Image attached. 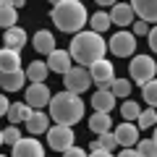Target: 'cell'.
<instances>
[{"label": "cell", "instance_id": "obj_38", "mask_svg": "<svg viewBox=\"0 0 157 157\" xmlns=\"http://www.w3.org/2000/svg\"><path fill=\"white\" fill-rule=\"evenodd\" d=\"M86 157H113V152H105V149H94L92 155H86Z\"/></svg>", "mask_w": 157, "mask_h": 157}, {"label": "cell", "instance_id": "obj_40", "mask_svg": "<svg viewBox=\"0 0 157 157\" xmlns=\"http://www.w3.org/2000/svg\"><path fill=\"white\" fill-rule=\"evenodd\" d=\"M8 3H11V6H13V8H21V6H24V3H26V0H8Z\"/></svg>", "mask_w": 157, "mask_h": 157}, {"label": "cell", "instance_id": "obj_10", "mask_svg": "<svg viewBox=\"0 0 157 157\" xmlns=\"http://www.w3.org/2000/svg\"><path fill=\"white\" fill-rule=\"evenodd\" d=\"M13 157H45V147L37 139H18L13 144Z\"/></svg>", "mask_w": 157, "mask_h": 157}, {"label": "cell", "instance_id": "obj_7", "mask_svg": "<svg viewBox=\"0 0 157 157\" xmlns=\"http://www.w3.org/2000/svg\"><path fill=\"white\" fill-rule=\"evenodd\" d=\"M47 134V144L52 147L55 152H66L68 147H73V131H71V126H52V128H47L45 131Z\"/></svg>", "mask_w": 157, "mask_h": 157}, {"label": "cell", "instance_id": "obj_39", "mask_svg": "<svg viewBox=\"0 0 157 157\" xmlns=\"http://www.w3.org/2000/svg\"><path fill=\"white\" fill-rule=\"evenodd\" d=\"M94 3H97V6H115L118 0H94Z\"/></svg>", "mask_w": 157, "mask_h": 157}, {"label": "cell", "instance_id": "obj_1", "mask_svg": "<svg viewBox=\"0 0 157 157\" xmlns=\"http://www.w3.org/2000/svg\"><path fill=\"white\" fill-rule=\"evenodd\" d=\"M105 50H107V45L97 32H76V37L71 39L68 55H71V60H76V66L89 68L94 60L105 58Z\"/></svg>", "mask_w": 157, "mask_h": 157}, {"label": "cell", "instance_id": "obj_15", "mask_svg": "<svg viewBox=\"0 0 157 157\" xmlns=\"http://www.w3.org/2000/svg\"><path fill=\"white\" fill-rule=\"evenodd\" d=\"M107 16H110V24H118V26H128V24H134V11H131L128 3H115Z\"/></svg>", "mask_w": 157, "mask_h": 157}, {"label": "cell", "instance_id": "obj_17", "mask_svg": "<svg viewBox=\"0 0 157 157\" xmlns=\"http://www.w3.org/2000/svg\"><path fill=\"white\" fill-rule=\"evenodd\" d=\"M18 68H21V55H18V50L3 47V50H0V73L18 71Z\"/></svg>", "mask_w": 157, "mask_h": 157}, {"label": "cell", "instance_id": "obj_37", "mask_svg": "<svg viewBox=\"0 0 157 157\" xmlns=\"http://www.w3.org/2000/svg\"><path fill=\"white\" fill-rule=\"evenodd\" d=\"M8 105H11V102H8V100H6V97L0 94V118L6 115V110H8Z\"/></svg>", "mask_w": 157, "mask_h": 157}, {"label": "cell", "instance_id": "obj_4", "mask_svg": "<svg viewBox=\"0 0 157 157\" xmlns=\"http://www.w3.org/2000/svg\"><path fill=\"white\" fill-rule=\"evenodd\" d=\"M128 73H131V78H134L139 86L147 84V81H152V78H155V73H157L155 58H149V55H136V58H131Z\"/></svg>", "mask_w": 157, "mask_h": 157}, {"label": "cell", "instance_id": "obj_33", "mask_svg": "<svg viewBox=\"0 0 157 157\" xmlns=\"http://www.w3.org/2000/svg\"><path fill=\"white\" fill-rule=\"evenodd\" d=\"M147 32H149V26H147V21H141V18H139V21H134V32H131L134 37H144Z\"/></svg>", "mask_w": 157, "mask_h": 157}, {"label": "cell", "instance_id": "obj_5", "mask_svg": "<svg viewBox=\"0 0 157 157\" xmlns=\"http://www.w3.org/2000/svg\"><path fill=\"white\" fill-rule=\"evenodd\" d=\"M63 81H66V92H73V94H81L92 86V78H89V71L84 66H71L66 73H63Z\"/></svg>", "mask_w": 157, "mask_h": 157}, {"label": "cell", "instance_id": "obj_36", "mask_svg": "<svg viewBox=\"0 0 157 157\" xmlns=\"http://www.w3.org/2000/svg\"><path fill=\"white\" fill-rule=\"evenodd\" d=\"M118 157H139V152H136V149H131V147H123V152H121Z\"/></svg>", "mask_w": 157, "mask_h": 157}, {"label": "cell", "instance_id": "obj_3", "mask_svg": "<svg viewBox=\"0 0 157 157\" xmlns=\"http://www.w3.org/2000/svg\"><path fill=\"white\" fill-rule=\"evenodd\" d=\"M52 24H55L60 32H68V34H76L84 29L86 18H89V13H86L84 3H78V0H66V3H58V6H52Z\"/></svg>", "mask_w": 157, "mask_h": 157}, {"label": "cell", "instance_id": "obj_34", "mask_svg": "<svg viewBox=\"0 0 157 157\" xmlns=\"http://www.w3.org/2000/svg\"><path fill=\"white\" fill-rule=\"evenodd\" d=\"M63 157H86V152L81 149V147H68V149L63 152Z\"/></svg>", "mask_w": 157, "mask_h": 157}, {"label": "cell", "instance_id": "obj_9", "mask_svg": "<svg viewBox=\"0 0 157 157\" xmlns=\"http://www.w3.org/2000/svg\"><path fill=\"white\" fill-rule=\"evenodd\" d=\"M50 89L45 86V81H39V84H32L26 89V105L32 107V110H39V107H45L47 102H50Z\"/></svg>", "mask_w": 157, "mask_h": 157}, {"label": "cell", "instance_id": "obj_19", "mask_svg": "<svg viewBox=\"0 0 157 157\" xmlns=\"http://www.w3.org/2000/svg\"><path fill=\"white\" fill-rule=\"evenodd\" d=\"M3 42H6V47H11V50H21V47L26 45V32H24L21 26H8L6 34H3Z\"/></svg>", "mask_w": 157, "mask_h": 157}, {"label": "cell", "instance_id": "obj_22", "mask_svg": "<svg viewBox=\"0 0 157 157\" xmlns=\"http://www.w3.org/2000/svg\"><path fill=\"white\" fill-rule=\"evenodd\" d=\"M29 113H32V107H29L26 102H16V105H8L6 115H8V121H11V126H18V121H26Z\"/></svg>", "mask_w": 157, "mask_h": 157}, {"label": "cell", "instance_id": "obj_35", "mask_svg": "<svg viewBox=\"0 0 157 157\" xmlns=\"http://www.w3.org/2000/svg\"><path fill=\"white\" fill-rule=\"evenodd\" d=\"M144 37L149 39V47H152V50H155V47H157V32H155V29H149V32H147Z\"/></svg>", "mask_w": 157, "mask_h": 157}, {"label": "cell", "instance_id": "obj_18", "mask_svg": "<svg viewBox=\"0 0 157 157\" xmlns=\"http://www.w3.org/2000/svg\"><path fill=\"white\" fill-rule=\"evenodd\" d=\"M92 107H94V113H110L115 107V97L110 94V89H97L92 97Z\"/></svg>", "mask_w": 157, "mask_h": 157}, {"label": "cell", "instance_id": "obj_30", "mask_svg": "<svg viewBox=\"0 0 157 157\" xmlns=\"http://www.w3.org/2000/svg\"><path fill=\"white\" fill-rule=\"evenodd\" d=\"M136 152L139 157H157V139H144V141H136Z\"/></svg>", "mask_w": 157, "mask_h": 157}, {"label": "cell", "instance_id": "obj_24", "mask_svg": "<svg viewBox=\"0 0 157 157\" xmlns=\"http://www.w3.org/2000/svg\"><path fill=\"white\" fill-rule=\"evenodd\" d=\"M115 147H118V141H115V136H113L110 131L100 134V136H97V141H92V152H94V149H105V152H113Z\"/></svg>", "mask_w": 157, "mask_h": 157}, {"label": "cell", "instance_id": "obj_23", "mask_svg": "<svg viewBox=\"0 0 157 157\" xmlns=\"http://www.w3.org/2000/svg\"><path fill=\"white\" fill-rule=\"evenodd\" d=\"M89 128L94 131V134H105V131L113 128V121L107 113H94V115L89 118Z\"/></svg>", "mask_w": 157, "mask_h": 157}, {"label": "cell", "instance_id": "obj_16", "mask_svg": "<svg viewBox=\"0 0 157 157\" xmlns=\"http://www.w3.org/2000/svg\"><path fill=\"white\" fill-rule=\"evenodd\" d=\"M24 84H26V76H24V71H21V68H18V71L0 73V86H3L6 92H18Z\"/></svg>", "mask_w": 157, "mask_h": 157}, {"label": "cell", "instance_id": "obj_2", "mask_svg": "<svg viewBox=\"0 0 157 157\" xmlns=\"http://www.w3.org/2000/svg\"><path fill=\"white\" fill-rule=\"evenodd\" d=\"M47 105H50V121H55L58 126H73L84 118V102L73 92H58L55 97H50Z\"/></svg>", "mask_w": 157, "mask_h": 157}, {"label": "cell", "instance_id": "obj_26", "mask_svg": "<svg viewBox=\"0 0 157 157\" xmlns=\"http://www.w3.org/2000/svg\"><path fill=\"white\" fill-rule=\"evenodd\" d=\"M107 89H110L113 97H128L131 94V81L128 78H113Z\"/></svg>", "mask_w": 157, "mask_h": 157}, {"label": "cell", "instance_id": "obj_43", "mask_svg": "<svg viewBox=\"0 0 157 157\" xmlns=\"http://www.w3.org/2000/svg\"><path fill=\"white\" fill-rule=\"evenodd\" d=\"M3 3H6V0H0V6H3Z\"/></svg>", "mask_w": 157, "mask_h": 157}, {"label": "cell", "instance_id": "obj_27", "mask_svg": "<svg viewBox=\"0 0 157 157\" xmlns=\"http://www.w3.org/2000/svg\"><path fill=\"white\" fill-rule=\"evenodd\" d=\"M86 21L92 24V32H97V34H100V32H105V29L110 26V16H107L105 11H97L94 16H92V18H86Z\"/></svg>", "mask_w": 157, "mask_h": 157}, {"label": "cell", "instance_id": "obj_29", "mask_svg": "<svg viewBox=\"0 0 157 157\" xmlns=\"http://www.w3.org/2000/svg\"><path fill=\"white\" fill-rule=\"evenodd\" d=\"M155 121H157V113H155V107H149V110H144V113H139V118H136V128H152L155 126Z\"/></svg>", "mask_w": 157, "mask_h": 157}, {"label": "cell", "instance_id": "obj_13", "mask_svg": "<svg viewBox=\"0 0 157 157\" xmlns=\"http://www.w3.org/2000/svg\"><path fill=\"white\" fill-rule=\"evenodd\" d=\"M26 123V128H29V134H45L47 128H50V115H45L42 110H32L29 113V118L24 121Z\"/></svg>", "mask_w": 157, "mask_h": 157}, {"label": "cell", "instance_id": "obj_21", "mask_svg": "<svg viewBox=\"0 0 157 157\" xmlns=\"http://www.w3.org/2000/svg\"><path fill=\"white\" fill-rule=\"evenodd\" d=\"M47 63H42V60H34V63H29V68L24 71V76L32 81V84H39V81H45L47 78Z\"/></svg>", "mask_w": 157, "mask_h": 157}, {"label": "cell", "instance_id": "obj_41", "mask_svg": "<svg viewBox=\"0 0 157 157\" xmlns=\"http://www.w3.org/2000/svg\"><path fill=\"white\" fill-rule=\"evenodd\" d=\"M50 3H52V6H58V3H66V0H50Z\"/></svg>", "mask_w": 157, "mask_h": 157}, {"label": "cell", "instance_id": "obj_44", "mask_svg": "<svg viewBox=\"0 0 157 157\" xmlns=\"http://www.w3.org/2000/svg\"><path fill=\"white\" fill-rule=\"evenodd\" d=\"M0 157H6V155H0Z\"/></svg>", "mask_w": 157, "mask_h": 157}, {"label": "cell", "instance_id": "obj_11", "mask_svg": "<svg viewBox=\"0 0 157 157\" xmlns=\"http://www.w3.org/2000/svg\"><path fill=\"white\" fill-rule=\"evenodd\" d=\"M113 136H115L118 147H134L136 141H139V128H136L131 121H126V123H121L113 131Z\"/></svg>", "mask_w": 157, "mask_h": 157}, {"label": "cell", "instance_id": "obj_42", "mask_svg": "<svg viewBox=\"0 0 157 157\" xmlns=\"http://www.w3.org/2000/svg\"><path fill=\"white\" fill-rule=\"evenodd\" d=\"M0 144H3V131H0Z\"/></svg>", "mask_w": 157, "mask_h": 157}, {"label": "cell", "instance_id": "obj_20", "mask_svg": "<svg viewBox=\"0 0 157 157\" xmlns=\"http://www.w3.org/2000/svg\"><path fill=\"white\" fill-rule=\"evenodd\" d=\"M34 50H37V52H45V55H50V52L55 50V37H52L47 29L37 32V34H34Z\"/></svg>", "mask_w": 157, "mask_h": 157}, {"label": "cell", "instance_id": "obj_31", "mask_svg": "<svg viewBox=\"0 0 157 157\" xmlns=\"http://www.w3.org/2000/svg\"><path fill=\"white\" fill-rule=\"evenodd\" d=\"M141 94H144V102H147L149 107L157 105V84H155V78L147 81V84H141Z\"/></svg>", "mask_w": 157, "mask_h": 157}, {"label": "cell", "instance_id": "obj_8", "mask_svg": "<svg viewBox=\"0 0 157 157\" xmlns=\"http://www.w3.org/2000/svg\"><path fill=\"white\" fill-rule=\"evenodd\" d=\"M110 50H113V55H118V58L134 55V50H136V37H134L131 32H118L115 37L110 39Z\"/></svg>", "mask_w": 157, "mask_h": 157}, {"label": "cell", "instance_id": "obj_6", "mask_svg": "<svg viewBox=\"0 0 157 157\" xmlns=\"http://www.w3.org/2000/svg\"><path fill=\"white\" fill-rule=\"evenodd\" d=\"M89 78H92V84H97L100 89H107L110 86V81L115 78V71H113V63L105 60V58H100V60H94L89 68Z\"/></svg>", "mask_w": 157, "mask_h": 157}, {"label": "cell", "instance_id": "obj_14", "mask_svg": "<svg viewBox=\"0 0 157 157\" xmlns=\"http://www.w3.org/2000/svg\"><path fill=\"white\" fill-rule=\"evenodd\" d=\"M71 66H73V60H71V55H68L66 50H52L50 55H47V68L55 71V73H66Z\"/></svg>", "mask_w": 157, "mask_h": 157}, {"label": "cell", "instance_id": "obj_12", "mask_svg": "<svg viewBox=\"0 0 157 157\" xmlns=\"http://www.w3.org/2000/svg\"><path fill=\"white\" fill-rule=\"evenodd\" d=\"M134 16H141V21L152 24L157 18V0H131L128 3Z\"/></svg>", "mask_w": 157, "mask_h": 157}, {"label": "cell", "instance_id": "obj_25", "mask_svg": "<svg viewBox=\"0 0 157 157\" xmlns=\"http://www.w3.org/2000/svg\"><path fill=\"white\" fill-rule=\"evenodd\" d=\"M0 26H3V29L16 26V8H13L8 0L3 3V6H0Z\"/></svg>", "mask_w": 157, "mask_h": 157}, {"label": "cell", "instance_id": "obj_28", "mask_svg": "<svg viewBox=\"0 0 157 157\" xmlns=\"http://www.w3.org/2000/svg\"><path fill=\"white\" fill-rule=\"evenodd\" d=\"M139 113H141V105H139V102H134V100H128V102L121 105V115H123V121H136Z\"/></svg>", "mask_w": 157, "mask_h": 157}, {"label": "cell", "instance_id": "obj_32", "mask_svg": "<svg viewBox=\"0 0 157 157\" xmlns=\"http://www.w3.org/2000/svg\"><path fill=\"white\" fill-rule=\"evenodd\" d=\"M21 139V131H18V126H8L6 131H3V144H16V141Z\"/></svg>", "mask_w": 157, "mask_h": 157}]
</instances>
